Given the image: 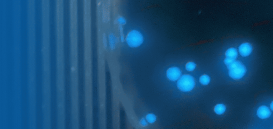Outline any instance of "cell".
I'll use <instances>...</instances> for the list:
<instances>
[{
	"label": "cell",
	"mask_w": 273,
	"mask_h": 129,
	"mask_svg": "<svg viewBox=\"0 0 273 129\" xmlns=\"http://www.w3.org/2000/svg\"><path fill=\"white\" fill-rule=\"evenodd\" d=\"M226 58L231 59V60H236L237 57H238V52L236 48L234 47L230 48L225 52Z\"/></svg>",
	"instance_id": "obj_7"
},
{
	"label": "cell",
	"mask_w": 273,
	"mask_h": 129,
	"mask_svg": "<svg viewBox=\"0 0 273 129\" xmlns=\"http://www.w3.org/2000/svg\"><path fill=\"white\" fill-rule=\"evenodd\" d=\"M126 20L123 16H119L118 18L117 19V22L120 25H124L126 24Z\"/></svg>",
	"instance_id": "obj_13"
},
{
	"label": "cell",
	"mask_w": 273,
	"mask_h": 129,
	"mask_svg": "<svg viewBox=\"0 0 273 129\" xmlns=\"http://www.w3.org/2000/svg\"><path fill=\"white\" fill-rule=\"evenodd\" d=\"M257 116L261 119L269 118L271 115V111L266 106H261L259 107L257 112Z\"/></svg>",
	"instance_id": "obj_6"
},
{
	"label": "cell",
	"mask_w": 273,
	"mask_h": 129,
	"mask_svg": "<svg viewBox=\"0 0 273 129\" xmlns=\"http://www.w3.org/2000/svg\"><path fill=\"white\" fill-rule=\"evenodd\" d=\"M229 76L234 80H239L242 79L247 71L246 67L240 61H236L227 66Z\"/></svg>",
	"instance_id": "obj_1"
},
{
	"label": "cell",
	"mask_w": 273,
	"mask_h": 129,
	"mask_svg": "<svg viewBox=\"0 0 273 129\" xmlns=\"http://www.w3.org/2000/svg\"><path fill=\"white\" fill-rule=\"evenodd\" d=\"M226 110V106L223 104H218L214 107V112L217 115H222Z\"/></svg>",
	"instance_id": "obj_8"
},
{
	"label": "cell",
	"mask_w": 273,
	"mask_h": 129,
	"mask_svg": "<svg viewBox=\"0 0 273 129\" xmlns=\"http://www.w3.org/2000/svg\"><path fill=\"white\" fill-rule=\"evenodd\" d=\"M177 85L180 91L184 93L189 92L195 88V79L191 75H182L178 80Z\"/></svg>",
	"instance_id": "obj_2"
},
{
	"label": "cell",
	"mask_w": 273,
	"mask_h": 129,
	"mask_svg": "<svg viewBox=\"0 0 273 129\" xmlns=\"http://www.w3.org/2000/svg\"><path fill=\"white\" fill-rule=\"evenodd\" d=\"M166 75L169 80L171 81H176L181 76V71L178 67H170L167 70Z\"/></svg>",
	"instance_id": "obj_4"
},
{
	"label": "cell",
	"mask_w": 273,
	"mask_h": 129,
	"mask_svg": "<svg viewBox=\"0 0 273 129\" xmlns=\"http://www.w3.org/2000/svg\"><path fill=\"white\" fill-rule=\"evenodd\" d=\"M253 50L251 45L249 43H244L239 47V54L243 57H246L251 54Z\"/></svg>",
	"instance_id": "obj_5"
},
{
	"label": "cell",
	"mask_w": 273,
	"mask_h": 129,
	"mask_svg": "<svg viewBox=\"0 0 273 129\" xmlns=\"http://www.w3.org/2000/svg\"><path fill=\"white\" fill-rule=\"evenodd\" d=\"M270 108H271V111L273 112V101L271 102V105H270Z\"/></svg>",
	"instance_id": "obj_15"
},
{
	"label": "cell",
	"mask_w": 273,
	"mask_h": 129,
	"mask_svg": "<svg viewBox=\"0 0 273 129\" xmlns=\"http://www.w3.org/2000/svg\"><path fill=\"white\" fill-rule=\"evenodd\" d=\"M126 41L128 46L132 48L140 46L144 42V37L140 31L132 30L127 34Z\"/></svg>",
	"instance_id": "obj_3"
},
{
	"label": "cell",
	"mask_w": 273,
	"mask_h": 129,
	"mask_svg": "<svg viewBox=\"0 0 273 129\" xmlns=\"http://www.w3.org/2000/svg\"><path fill=\"white\" fill-rule=\"evenodd\" d=\"M140 124L141 126L142 127H146L147 126V120H145L144 118H142L140 120Z\"/></svg>",
	"instance_id": "obj_14"
},
{
	"label": "cell",
	"mask_w": 273,
	"mask_h": 129,
	"mask_svg": "<svg viewBox=\"0 0 273 129\" xmlns=\"http://www.w3.org/2000/svg\"><path fill=\"white\" fill-rule=\"evenodd\" d=\"M146 120L149 123H154L156 121V117L154 114L149 113L146 115Z\"/></svg>",
	"instance_id": "obj_12"
},
{
	"label": "cell",
	"mask_w": 273,
	"mask_h": 129,
	"mask_svg": "<svg viewBox=\"0 0 273 129\" xmlns=\"http://www.w3.org/2000/svg\"><path fill=\"white\" fill-rule=\"evenodd\" d=\"M196 64L193 62H188L185 65V69L186 70L189 72L193 71L196 69Z\"/></svg>",
	"instance_id": "obj_11"
},
{
	"label": "cell",
	"mask_w": 273,
	"mask_h": 129,
	"mask_svg": "<svg viewBox=\"0 0 273 129\" xmlns=\"http://www.w3.org/2000/svg\"><path fill=\"white\" fill-rule=\"evenodd\" d=\"M210 77L207 75H203L200 76L199 81L202 85H207L210 82Z\"/></svg>",
	"instance_id": "obj_9"
},
{
	"label": "cell",
	"mask_w": 273,
	"mask_h": 129,
	"mask_svg": "<svg viewBox=\"0 0 273 129\" xmlns=\"http://www.w3.org/2000/svg\"><path fill=\"white\" fill-rule=\"evenodd\" d=\"M108 41H109V47L111 48V49H114L116 43V39L114 35H113V34H110L108 35Z\"/></svg>",
	"instance_id": "obj_10"
}]
</instances>
